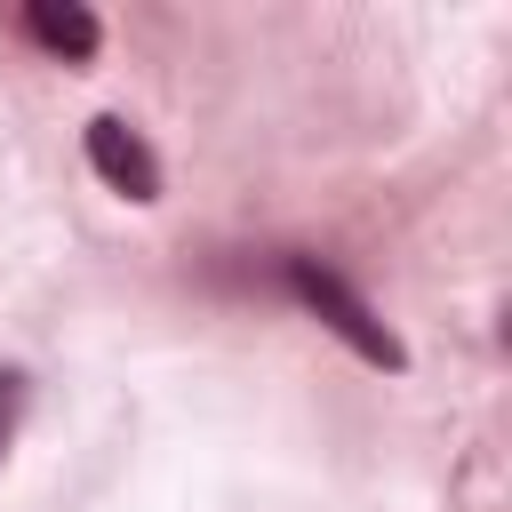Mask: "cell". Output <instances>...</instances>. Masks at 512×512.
<instances>
[{
  "instance_id": "277c9868",
  "label": "cell",
  "mask_w": 512,
  "mask_h": 512,
  "mask_svg": "<svg viewBox=\"0 0 512 512\" xmlns=\"http://www.w3.org/2000/svg\"><path fill=\"white\" fill-rule=\"evenodd\" d=\"M16 416H24V376L0 368V456H8V440H16Z\"/></svg>"
},
{
  "instance_id": "6da1fadb",
  "label": "cell",
  "mask_w": 512,
  "mask_h": 512,
  "mask_svg": "<svg viewBox=\"0 0 512 512\" xmlns=\"http://www.w3.org/2000/svg\"><path fill=\"white\" fill-rule=\"evenodd\" d=\"M280 280H288V296H296V304H304V312H312L328 336H344V344H352L368 368H392V376L408 368V344H400V336L376 320V304H368V296H352V288H344L328 264L288 256V264H280Z\"/></svg>"
},
{
  "instance_id": "7a4b0ae2",
  "label": "cell",
  "mask_w": 512,
  "mask_h": 512,
  "mask_svg": "<svg viewBox=\"0 0 512 512\" xmlns=\"http://www.w3.org/2000/svg\"><path fill=\"white\" fill-rule=\"evenodd\" d=\"M88 168H96L112 192H128V200H160V160H152V144H144L128 120H112V112L88 120Z\"/></svg>"
},
{
  "instance_id": "3957f363",
  "label": "cell",
  "mask_w": 512,
  "mask_h": 512,
  "mask_svg": "<svg viewBox=\"0 0 512 512\" xmlns=\"http://www.w3.org/2000/svg\"><path fill=\"white\" fill-rule=\"evenodd\" d=\"M24 32H32L48 56H64V64H88V56L104 48V24H96L80 0H32V8H24Z\"/></svg>"
}]
</instances>
